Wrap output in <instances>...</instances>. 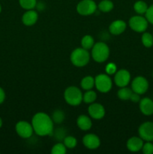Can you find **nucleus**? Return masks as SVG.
Segmentation results:
<instances>
[{
	"mask_svg": "<svg viewBox=\"0 0 153 154\" xmlns=\"http://www.w3.org/2000/svg\"><path fill=\"white\" fill-rule=\"evenodd\" d=\"M19 4L25 10H32L36 7L37 0H19Z\"/></svg>",
	"mask_w": 153,
	"mask_h": 154,
	"instance_id": "29",
	"label": "nucleus"
},
{
	"mask_svg": "<svg viewBox=\"0 0 153 154\" xmlns=\"http://www.w3.org/2000/svg\"><path fill=\"white\" fill-rule=\"evenodd\" d=\"M52 121L54 123L56 124H61L65 119V114L64 111L61 109H56L52 112V116H51Z\"/></svg>",
	"mask_w": 153,
	"mask_h": 154,
	"instance_id": "24",
	"label": "nucleus"
},
{
	"mask_svg": "<svg viewBox=\"0 0 153 154\" xmlns=\"http://www.w3.org/2000/svg\"><path fill=\"white\" fill-rule=\"evenodd\" d=\"M2 124H3L2 120V118H1V117H0V129H1L2 126Z\"/></svg>",
	"mask_w": 153,
	"mask_h": 154,
	"instance_id": "35",
	"label": "nucleus"
},
{
	"mask_svg": "<svg viewBox=\"0 0 153 154\" xmlns=\"http://www.w3.org/2000/svg\"><path fill=\"white\" fill-rule=\"evenodd\" d=\"M114 4L110 0H102L98 5V8L99 11L104 13H108L110 12L113 9Z\"/></svg>",
	"mask_w": 153,
	"mask_h": 154,
	"instance_id": "21",
	"label": "nucleus"
},
{
	"mask_svg": "<svg viewBox=\"0 0 153 154\" xmlns=\"http://www.w3.org/2000/svg\"><path fill=\"white\" fill-rule=\"evenodd\" d=\"M82 144L88 150H96L100 147V140L95 134L88 133L82 138Z\"/></svg>",
	"mask_w": 153,
	"mask_h": 154,
	"instance_id": "13",
	"label": "nucleus"
},
{
	"mask_svg": "<svg viewBox=\"0 0 153 154\" xmlns=\"http://www.w3.org/2000/svg\"><path fill=\"white\" fill-rule=\"evenodd\" d=\"M94 87L100 93H108L112 89V79L107 74H99L94 78Z\"/></svg>",
	"mask_w": 153,
	"mask_h": 154,
	"instance_id": "5",
	"label": "nucleus"
},
{
	"mask_svg": "<svg viewBox=\"0 0 153 154\" xmlns=\"http://www.w3.org/2000/svg\"><path fill=\"white\" fill-rule=\"evenodd\" d=\"M97 99V93L92 90H86L85 93L82 95V102L86 104H92L95 102Z\"/></svg>",
	"mask_w": 153,
	"mask_h": 154,
	"instance_id": "26",
	"label": "nucleus"
},
{
	"mask_svg": "<svg viewBox=\"0 0 153 154\" xmlns=\"http://www.w3.org/2000/svg\"><path fill=\"white\" fill-rule=\"evenodd\" d=\"M141 42L145 48H152L153 46V35L150 32H144L141 36Z\"/></svg>",
	"mask_w": 153,
	"mask_h": 154,
	"instance_id": "25",
	"label": "nucleus"
},
{
	"mask_svg": "<svg viewBox=\"0 0 153 154\" xmlns=\"http://www.w3.org/2000/svg\"><path fill=\"white\" fill-rule=\"evenodd\" d=\"M141 150L144 154H153V144L152 141H146Z\"/></svg>",
	"mask_w": 153,
	"mask_h": 154,
	"instance_id": "31",
	"label": "nucleus"
},
{
	"mask_svg": "<svg viewBox=\"0 0 153 154\" xmlns=\"http://www.w3.org/2000/svg\"><path fill=\"white\" fill-rule=\"evenodd\" d=\"M148 6L146 4V2H145L144 1H142V0L136 1L134 4V11L136 14H138L140 15L145 14L147 9H148Z\"/></svg>",
	"mask_w": 153,
	"mask_h": 154,
	"instance_id": "23",
	"label": "nucleus"
},
{
	"mask_svg": "<svg viewBox=\"0 0 153 154\" xmlns=\"http://www.w3.org/2000/svg\"><path fill=\"white\" fill-rule=\"evenodd\" d=\"M81 47L84 49L87 50H91L92 48V47L94 45V40L93 38V37L90 35H86L81 39Z\"/></svg>",
	"mask_w": 153,
	"mask_h": 154,
	"instance_id": "22",
	"label": "nucleus"
},
{
	"mask_svg": "<svg viewBox=\"0 0 153 154\" xmlns=\"http://www.w3.org/2000/svg\"><path fill=\"white\" fill-rule=\"evenodd\" d=\"M1 11H2V6L1 5H0V13H1Z\"/></svg>",
	"mask_w": 153,
	"mask_h": 154,
	"instance_id": "36",
	"label": "nucleus"
},
{
	"mask_svg": "<svg viewBox=\"0 0 153 154\" xmlns=\"http://www.w3.org/2000/svg\"><path fill=\"white\" fill-rule=\"evenodd\" d=\"M5 100V92L0 87V105L2 104Z\"/></svg>",
	"mask_w": 153,
	"mask_h": 154,
	"instance_id": "34",
	"label": "nucleus"
},
{
	"mask_svg": "<svg viewBox=\"0 0 153 154\" xmlns=\"http://www.w3.org/2000/svg\"><path fill=\"white\" fill-rule=\"evenodd\" d=\"M50 153L52 154H65L67 153V147H65L64 143L58 142L52 146Z\"/></svg>",
	"mask_w": 153,
	"mask_h": 154,
	"instance_id": "27",
	"label": "nucleus"
},
{
	"mask_svg": "<svg viewBox=\"0 0 153 154\" xmlns=\"http://www.w3.org/2000/svg\"><path fill=\"white\" fill-rule=\"evenodd\" d=\"M139 136L144 141H153V122L142 123L138 129Z\"/></svg>",
	"mask_w": 153,
	"mask_h": 154,
	"instance_id": "10",
	"label": "nucleus"
},
{
	"mask_svg": "<svg viewBox=\"0 0 153 154\" xmlns=\"http://www.w3.org/2000/svg\"><path fill=\"white\" fill-rule=\"evenodd\" d=\"M15 131L20 138H24V139L29 138L30 137L32 136L33 132H34L32 123L25 120H20L16 123Z\"/></svg>",
	"mask_w": 153,
	"mask_h": 154,
	"instance_id": "8",
	"label": "nucleus"
},
{
	"mask_svg": "<svg viewBox=\"0 0 153 154\" xmlns=\"http://www.w3.org/2000/svg\"><path fill=\"white\" fill-rule=\"evenodd\" d=\"M132 93H133V90L130 88L127 87H120L119 90L117 91V96L122 101H128L130 100Z\"/></svg>",
	"mask_w": 153,
	"mask_h": 154,
	"instance_id": "20",
	"label": "nucleus"
},
{
	"mask_svg": "<svg viewBox=\"0 0 153 154\" xmlns=\"http://www.w3.org/2000/svg\"><path fill=\"white\" fill-rule=\"evenodd\" d=\"M140 111L143 115L151 116L153 114V101L150 98L145 97L139 102Z\"/></svg>",
	"mask_w": 153,
	"mask_h": 154,
	"instance_id": "15",
	"label": "nucleus"
},
{
	"mask_svg": "<svg viewBox=\"0 0 153 154\" xmlns=\"http://www.w3.org/2000/svg\"><path fill=\"white\" fill-rule=\"evenodd\" d=\"M152 35H153V33H152Z\"/></svg>",
	"mask_w": 153,
	"mask_h": 154,
	"instance_id": "38",
	"label": "nucleus"
},
{
	"mask_svg": "<svg viewBox=\"0 0 153 154\" xmlns=\"http://www.w3.org/2000/svg\"><path fill=\"white\" fill-rule=\"evenodd\" d=\"M105 72L108 75H115L117 72V66L114 63H109L105 66Z\"/></svg>",
	"mask_w": 153,
	"mask_h": 154,
	"instance_id": "30",
	"label": "nucleus"
},
{
	"mask_svg": "<svg viewBox=\"0 0 153 154\" xmlns=\"http://www.w3.org/2000/svg\"><path fill=\"white\" fill-rule=\"evenodd\" d=\"M38 20V14L34 9L26 10V11L22 14V23L27 26H32L37 23Z\"/></svg>",
	"mask_w": 153,
	"mask_h": 154,
	"instance_id": "17",
	"label": "nucleus"
},
{
	"mask_svg": "<svg viewBox=\"0 0 153 154\" xmlns=\"http://www.w3.org/2000/svg\"><path fill=\"white\" fill-rule=\"evenodd\" d=\"M128 25L133 31L136 32H144L148 28V22L146 17L141 15L133 16L129 19Z\"/></svg>",
	"mask_w": 153,
	"mask_h": 154,
	"instance_id": "6",
	"label": "nucleus"
},
{
	"mask_svg": "<svg viewBox=\"0 0 153 154\" xmlns=\"http://www.w3.org/2000/svg\"><path fill=\"white\" fill-rule=\"evenodd\" d=\"M80 87L84 90H92L94 87V78L91 75L84 77L80 81Z\"/></svg>",
	"mask_w": 153,
	"mask_h": 154,
	"instance_id": "19",
	"label": "nucleus"
},
{
	"mask_svg": "<svg viewBox=\"0 0 153 154\" xmlns=\"http://www.w3.org/2000/svg\"><path fill=\"white\" fill-rule=\"evenodd\" d=\"M149 84L146 78L142 76H137L134 78L131 82V90L134 93L140 95H143L148 90Z\"/></svg>",
	"mask_w": 153,
	"mask_h": 154,
	"instance_id": "9",
	"label": "nucleus"
},
{
	"mask_svg": "<svg viewBox=\"0 0 153 154\" xmlns=\"http://www.w3.org/2000/svg\"><path fill=\"white\" fill-rule=\"evenodd\" d=\"M92 58L96 63H102L106 62L110 57V48L106 43L99 42L94 43L92 48Z\"/></svg>",
	"mask_w": 153,
	"mask_h": 154,
	"instance_id": "2",
	"label": "nucleus"
},
{
	"mask_svg": "<svg viewBox=\"0 0 153 154\" xmlns=\"http://www.w3.org/2000/svg\"><path fill=\"white\" fill-rule=\"evenodd\" d=\"M88 113L89 114L90 117L96 120H101L104 117L106 111L105 108L100 103H93L90 104L88 108Z\"/></svg>",
	"mask_w": 153,
	"mask_h": 154,
	"instance_id": "12",
	"label": "nucleus"
},
{
	"mask_svg": "<svg viewBox=\"0 0 153 154\" xmlns=\"http://www.w3.org/2000/svg\"><path fill=\"white\" fill-rule=\"evenodd\" d=\"M82 95L80 89L75 86H70L64 90V99L70 106H78L82 102Z\"/></svg>",
	"mask_w": 153,
	"mask_h": 154,
	"instance_id": "4",
	"label": "nucleus"
},
{
	"mask_svg": "<svg viewBox=\"0 0 153 154\" xmlns=\"http://www.w3.org/2000/svg\"><path fill=\"white\" fill-rule=\"evenodd\" d=\"M98 5L94 0H81L76 5V11L82 16H89L96 11Z\"/></svg>",
	"mask_w": 153,
	"mask_h": 154,
	"instance_id": "7",
	"label": "nucleus"
},
{
	"mask_svg": "<svg viewBox=\"0 0 153 154\" xmlns=\"http://www.w3.org/2000/svg\"><path fill=\"white\" fill-rule=\"evenodd\" d=\"M127 24L122 20H116L109 26V31L113 35H119L125 31Z\"/></svg>",
	"mask_w": 153,
	"mask_h": 154,
	"instance_id": "14",
	"label": "nucleus"
},
{
	"mask_svg": "<svg viewBox=\"0 0 153 154\" xmlns=\"http://www.w3.org/2000/svg\"><path fill=\"white\" fill-rule=\"evenodd\" d=\"M140 95L138 94V93H134V92H133L131 94V96H130V100L132 102H134V103H138V102L140 101Z\"/></svg>",
	"mask_w": 153,
	"mask_h": 154,
	"instance_id": "33",
	"label": "nucleus"
},
{
	"mask_svg": "<svg viewBox=\"0 0 153 154\" xmlns=\"http://www.w3.org/2000/svg\"><path fill=\"white\" fill-rule=\"evenodd\" d=\"M70 60L72 64L76 67H84L89 63L90 54L82 47L76 48L70 54Z\"/></svg>",
	"mask_w": 153,
	"mask_h": 154,
	"instance_id": "3",
	"label": "nucleus"
},
{
	"mask_svg": "<svg viewBox=\"0 0 153 154\" xmlns=\"http://www.w3.org/2000/svg\"><path fill=\"white\" fill-rule=\"evenodd\" d=\"M152 77H153V71H152Z\"/></svg>",
	"mask_w": 153,
	"mask_h": 154,
	"instance_id": "37",
	"label": "nucleus"
},
{
	"mask_svg": "<svg viewBox=\"0 0 153 154\" xmlns=\"http://www.w3.org/2000/svg\"><path fill=\"white\" fill-rule=\"evenodd\" d=\"M145 17L148 20V23H151L153 25V4L148 7V9L145 14Z\"/></svg>",
	"mask_w": 153,
	"mask_h": 154,
	"instance_id": "32",
	"label": "nucleus"
},
{
	"mask_svg": "<svg viewBox=\"0 0 153 154\" xmlns=\"http://www.w3.org/2000/svg\"><path fill=\"white\" fill-rule=\"evenodd\" d=\"M34 132L38 136H51L53 135L54 123L51 117L44 112H38L32 119Z\"/></svg>",
	"mask_w": 153,
	"mask_h": 154,
	"instance_id": "1",
	"label": "nucleus"
},
{
	"mask_svg": "<svg viewBox=\"0 0 153 154\" xmlns=\"http://www.w3.org/2000/svg\"><path fill=\"white\" fill-rule=\"evenodd\" d=\"M76 125L78 128L82 131H88L92 128V122L88 116L81 114L76 119Z\"/></svg>",
	"mask_w": 153,
	"mask_h": 154,
	"instance_id": "18",
	"label": "nucleus"
},
{
	"mask_svg": "<svg viewBox=\"0 0 153 154\" xmlns=\"http://www.w3.org/2000/svg\"><path fill=\"white\" fill-rule=\"evenodd\" d=\"M63 143L67 147V149H74L77 145V140L75 137L71 136V135H68L64 138Z\"/></svg>",
	"mask_w": 153,
	"mask_h": 154,
	"instance_id": "28",
	"label": "nucleus"
},
{
	"mask_svg": "<svg viewBox=\"0 0 153 154\" xmlns=\"http://www.w3.org/2000/svg\"><path fill=\"white\" fill-rule=\"evenodd\" d=\"M114 82L118 87H127L130 82V73L126 69H119L115 73Z\"/></svg>",
	"mask_w": 153,
	"mask_h": 154,
	"instance_id": "11",
	"label": "nucleus"
},
{
	"mask_svg": "<svg viewBox=\"0 0 153 154\" xmlns=\"http://www.w3.org/2000/svg\"><path fill=\"white\" fill-rule=\"evenodd\" d=\"M143 144L144 141L140 137L133 136L128 140L126 146H127V148L129 151L136 153V152H138L142 150Z\"/></svg>",
	"mask_w": 153,
	"mask_h": 154,
	"instance_id": "16",
	"label": "nucleus"
}]
</instances>
